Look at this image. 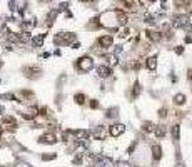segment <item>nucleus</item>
<instances>
[{
    "label": "nucleus",
    "instance_id": "nucleus-1",
    "mask_svg": "<svg viewBox=\"0 0 192 167\" xmlns=\"http://www.w3.org/2000/svg\"><path fill=\"white\" fill-rule=\"evenodd\" d=\"M75 65H77V69H80L82 72H87V70H90V69H92L94 60L90 59V57H82V59L77 60Z\"/></svg>",
    "mask_w": 192,
    "mask_h": 167
},
{
    "label": "nucleus",
    "instance_id": "nucleus-2",
    "mask_svg": "<svg viewBox=\"0 0 192 167\" xmlns=\"http://www.w3.org/2000/svg\"><path fill=\"white\" fill-rule=\"evenodd\" d=\"M110 136L112 137H119V136H122V134L125 132V125L124 124H115V125H112V127H110Z\"/></svg>",
    "mask_w": 192,
    "mask_h": 167
},
{
    "label": "nucleus",
    "instance_id": "nucleus-3",
    "mask_svg": "<svg viewBox=\"0 0 192 167\" xmlns=\"http://www.w3.org/2000/svg\"><path fill=\"white\" fill-rule=\"evenodd\" d=\"M75 39V35L70 34V32H64V34H59L55 37V44H60V42H72Z\"/></svg>",
    "mask_w": 192,
    "mask_h": 167
},
{
    "label": "nucleus",
    "instance_id": "nucleus-4",
    "mask_svg": "<svg viewBox=\"0 0 192 167\" xmlns=\"http://www.w3.org/2000/svg\"><path fill=\"white\" fill-rule=\"evenodd\" d=\"M2 122H3V127H5V129H10V130L17 129V122H15V119L12 115H5Z\"/></svg>",
    "mask_w": 192,
    "mask_h": 167
},
{
    "label": "nucleus",
    "instance_id": "nucleus-5",
    "mask_svg": "<svg viewBox=\"0 0 192 167\" xmlns=\"http://www.w3.org/2000/svg\"><path fill=\"white\" fill-rule=\"evenodd\" d=\"M187 15H175L172 19V25L174 27H186L187 25Z\"/></svg>",
    "mask_w": 192,
    "mask_h": 167
},
{
    "label": "nucleus",
    "instance_id": "nucleus-6",
    "mask_svg": "<svg viewBox=\"0 0 192 167\" xmlns=\"http://www.w3.org/2000/svg\"><path fill=\"white\" fill-rule=\"evenodd\" d=\"M39 140L42 142V144H55V142H57V137H55L52 132H47V134H44V136H40Z\"/></svg>",
    "mask_w": 192,
    "mask_h": 167
},
{
    "label": "nucleus",
    "instance_id": "nucleus-7",
    "mask_svg": "<svg viewBox=\"0 0 192 167\" xmlns=\"http://www.w3.org/2000/svg\"><path fill=\"white\" fill-rule=\"evenodd\" d=\"M112 42H114V39H112V35H104V37H100L99 39V44L104 48H107V47H112Z\"/></svg>",
    "mask_w": 192,
    "mask_h": 167
},
{
    "label": "nucleus",
    "instance_id": "nucleus-8",
    "mask_svg": "<svg viewBox=\"0 0 192 167\" xmlns=\"http://www.w3.org/2000/svg\"><path fill=\"white\" fill-rule=\"evenodd\" d=\"M23 72H25L27 77H35L37 74H40V69L39 67H25Z\"/></svg>",
    "mask_w": 192,
    "mask_h": 167
},
{
    "label": "nucleus",
    "instance_id": "nucleus-9",
    "mask_svg": "<svg viewBox=\"0 0 192 167\" xmlns=\"http://www.w3.org/2000/svg\"><path fill=\"white\" fill-rule=\"evenodd\" d=\"M97 74H99L100 77H104V79H105V77H109L110 74H112V70H110L109 67H105V65H100V67L97 69Z\"/></svg>",
    "mask_w": 192,
    "mask_h": 167
},
{
    "label": "nucleus",
    "instance_id": "nucleus-10",
    "mask_svg": "<svg viewBox=\"0 0 192 167\" xmlns=\"http://www.w3.org/2000/svg\"><path fill=\"white\" fill-rule=\"evenodd\" d=\"M147 35H149V39L154 40V42H159V40L162 39V34L161 32H156V30H147Z\"/></svg>",
    "mask_w": 192,
    "mask_h": 167
},
{
    "label": "nucleus",
    "instance_id": "nucleus-11",
    "mask_svg": "<svg viewBox=\"0 0 192 167\" xmlns=\"http://www.w3.org/2000/svg\"><path fill=\"white\" fill-rule=\"evenodd\" d=\"M44 40H45V34H40V35L32 39V44H34V47H42Z\"/></svg>",
    "mask_w": 192,
    "mask_h": 167
},
{
    "label": "nucleus",
    "instance_id": "nucleus-12",
    "mask_svg": "<svg viewBox=\"0 0 192 167\" xmlns=\"http://www.w3.org/2000/svg\"><path fill=\"white\" fill-rule=\"evenodd\" d=\"M72 136H75L79 140H85L89 137V132H87V130H73Z\"/></svg>",
    "mask_w": 192,
    "mask_h": 167
},
{
    "label": "nucleus",
    "instance_id": "nucleus-13",
    "mask_svg": "<svg viewBox=\"0 0 192 167\" xmlns=\"http://www.w3.org/2000/svg\"><path fill=\"white\" fill-rule=\"evenodd\" d=\"M154 132H156L157 137H164L167 134V129H165V125H156V127H154Z\"/></svg>",
    "mask_w": 192,
    "mask_h": 167
},
{
    "label": "nucleus",
    "instance_id": "nucleus-14",
    "mask_svg": "<svg viewBox=\"0 0 192 167\" xmlns=\"http://www.w3.org/2000/svg\"><path fill=\"white\" fill-rule=\"evenodd\" d=\"M157 67V57H149L147 59V69L149 70H156Z\"/></svg>",
    "mask_w": 192,
    "mask_h": 167
},
{
    "label": "nucleus",
    "instance_id": "nucleus-15",
    "mask_svg": "<svg viewBox=\"0 0 192 167\" xmlns=\"http://www.w3.org/2000/svg\"><path fill=\"white\" fill-rule=\"evenodd\" d=\"M152 157L156 159V161H159V159L162 157V150L159 145H152Z\"/></svg>",
    "mask_w": 192,
    "mask_h": 167
},
{
    "label": "nucleus",
    "instance_id": "nucleus-16",
    "mask_svg": "<svg viewBox=\"0 0 192 167\" xmlns=\"http://www.w3.org/2000/svg\"><path fill=\"white\" fill-rule=\"evenodd\" d=\"M174 102L177 104V105H182V104H186V95H184V94H177V95L174 97Z\"/></svg>",
    "mask_w": 192,
    "mask_h": 167
},
{
    "label": "nucleus",
    "instance_id": "nucleus-17",
    "mask_svg": "<svg viewBox=\"0 0 192 167\" xmlns=\"http://www.w3.org/2000/svg\"><path fill=\"white\" fill-rule=\"evenodd\" d=\"M94 137H95L97 140H102V139H104V137H105V130L99 127V129L95 130V132H94Z\"/></svg>",
    "mask_w": 192,
    "mask_h": 167
},
{
    "label": "nucleus",
    "instance_id": "nucleus-18",
    "mask_svg": "<svg viewBox=\"0 0 192 167\" xmlns=\"http://www.w3.org/2000/svg\"><path fill=\"white\" fill-rule=\"evenodd\" d=\"M140 90H142L140 84H139V82H136V84H134V90H132V97H134V99H137V97H139V94H140Z\"/></svg>",
    "mask_w": 192,
    "mask_h": 167
},
{
    "label": "nucleus",
    "instance_id": "nucleus-19",
    "mask_svg": "<svg viewBox=\"0 0 192 167\" xmlns=\"http://www.w3.org/2000/svg\"><path fill=\"white\" fill-rule=\"evenodd\" d=\"M172 137H174V140H179V137H181V127L179 125L172 127Z\"/></svg>",
    "mask_w": 192,
    "mask_h": 167
},
{
    "label": "nucleus",
    "instance_id": "nucleus-20",
    "mask_svg": "<svg viewBox=\"0 0 192 167\" xmlns=\"http://www.w3.org/2000/svg\"><path fill=\"white\" fill-rule=\"evenodd\" d=\"M115 15H117V19H119L120 23H127V15H125L124 12H115Z\"/></svg>",
    "mask_w": 192,
    "mask_h": 167
},
{
    "label": "nucleus",
    "instance_id": "nucleus-21",
    "mask_svg": "<svg viewBox=\"0 0 192 167\" xmlns=\"http://www.w3.org/2000/svg\"><path fill=\"white\" fill-rule=\"evenodd\" d=\"M142 130H144V132H150V130H154V124H152V122H144V124H142Z\"/></svg>",
    "mask_w": 192,
    "mask_h": 167
},
{
    "label": "nucleus",
    "instance_id": "nucleus-22",
    "mask_svg": "<svg viewBox=\"0 0 192 167\" xmlns=\"http://www.w3.org/2000/svg\"><path fill=\"white\" fill-rule=\"evenodd\" d=\"M75 102L80 104V105L85 102V95H84V94H77V95H75Z\"/></svg>",
    "mask_w": 192,
    "mask_h": 167
},
{
    "label": "nucleus",
    "instance_id": "nucleus-23",
    "mask_svg": "<svg viewBox=\"0 0 192 167\" xmlns=\"http://www.w3.org/2000/svg\"><path fill=\"white\" fill-rule=\"evenodd\" d=\"M55 157H57L55 154H44V156H42V159H44V161H54Z\"/></svg>",
    "mask_w": 192,
    "mask_h": 167
},
{
    "label": "nucleus",
    "instance_id": "nucleus-24",
    "mask_svg": "<svg viewBox=\"0 0 192 167\" xmlns=\"http://www.w3.org/2000/svg\"><path fill=\"white\" fill-rule=\"evenodd\" d=\"M186 42H187V44H192V25L189 27V35L186 37Z\"/></svg>",
    "mask_w": 192,
    "mask_h": 167
},
{
    "label": "nucleus",
    "instance_id": "nucleus-25",
    "mask_svg": "<svg viewBox=\"0 0 192 167\" xmlns=\"http://www.w3.org/2000/svg\"><path fill=\"white\" fill-rule=\"evenodd\" d=\"M114 115H117V109H109V111H107V117H114Z\"/></svg>",
    "mask_w": 192,
    "mask_h": 167
},
{
    "label": "nucleus",
    "instance_id": "nucleus-26",
    "mask_svg": "<svg viewBox=\"0 0 192 167\" xmlns=\"http://www.w3.org/2000/svg\"><path fill=\"white\" fill-rule=\"evenodd\" d=\"M2 99H9V100H15V95H14V94H5V95H2Z\"/></svg>",
    "mask_w": 192,
    "mask_h": 167
},
{
    "label": "nucleus",
    "instance_id": "nucleus-27",
    "mask_svg": "<svg viewBox=\"0 0 192 167\" xmlns=\"http://www.w3.org/2000/svg\"><path fill=\"white\" fill-rule=\"evenodd\" d=\"M117 167H130L129 162H124V161H119L117 162Z\"/></svg>",
    "mask_w": 192,
    "mask_h": 167
},
{
    "label": "nucleus",
    "instance_id": "nucleus-28",
    "mask_svg": "<svg viewBox=\"0 0 192 167\" xmlns=\"http://www.w3.org/2000/svg\"><path fill=\"white\" fill-rule=\"evenodd\" d=\"M82 162V156H75L73 157V164H80Z\"/></svg>",
    "mask_w": 192,
    "mask_h": 167
},
{
    "label": "nucleus",
    "instance_id": "nucleus-29",
    "mask_svg": "<svg viewBox=\"0 0 192 167\" xmlns=\"http://www.w3.org/2000/svg\"><path fill=\"white\" fill-rule=\"evenodd\" d=\"M165 115H167V111H165V109H161V111H159V117H162V119H164Z\"/></svg>",
    "mask_w": 192,
    "mask_h": 167
},
{
    "label": "nucleus",
    "instance_id": "nucleus-30",
    "mask_svg": "<svg viewBox=\"0 0 192 167\" xmlns=\"http://www.w3.org/2000/svg\"><path fill=\"white\" fill-rule=\"evenodd\" d=\"M127 34H129V28H124V30H122L119 35H120V37H127Z\"/></svg>",
    "mask_w": 192,
    "mask_h": 167
},
{
    "label": "nucleus",
    "instance_id": "nucleus-31",
    "mask_svg": "<svg viewBox=\"0 0 192 167\" xmlns=\"http://www.w3.org/2000/svg\"><path fill=\"white\" fill-rule=\"evenodd\" d=\"M90 107H92V109H97V107H99V102H97V100H92V102H90Z\"/></svg>",
    "mask_w": 192,
    "mask_h": 167
},
{
    "label": "nucleus",
    "instance_id": "nucleus-32",
    "mask_svg": "<svg viewBox=\"0 0 192 167\" xmlns=\"http://www.w3.org/2000/svg\"><path fill=\"white\" fill-rule=\"evenodd\" d=\"M182 52H184V47H177V48H175V54H179V55H181Z\"/></svg>",
    "mask_w": 192,
    "mask_h": 167
},
{
    "label": "nucleus",
    "instance_id": "nucleus-33",
    "mask_svg": "<svg viewBox=\"0 0 192 167\" xmlns=\"http://www.w3.org/2000/svg\"><path fill=\"white\" fill-rule=\"evenodd\" d=\"M187 77H189V79L192 80V69H189V72H187Z\"/></svg>",
    "mask_w": 192,
    "mask_h": 167
},
{
    "label": "nucleus",
    "instance_id": "nucleus-34",
    "mask_svg": "<svg viewBox=\"0 0 192 167\" xmlns=\"http://www.w3.org/2000/svg\"><path fill=\"white\" fill-rule=\"evenodd\" d=\"M2 114H3V107L0 105V115H2Z\"/></svg>",
    "mask_w": 192,
    "mask_h": 167
},
{
    "label": "nucleus",
    "instance_id": "nucleus-35",
    "mask_svg": "<svg viewBox=\"0 0 192 167\" xmlns=\"http://www.w3.org/2000/svg\"><path fill=\"white\" fill-rule=\"evenodd\" d=\"M3 132V127H2V125H0V134H2Z\"/></svg>",
    "mask_w": 192,
    "mask_h": 167
},
{
    "label": "nucleus",
    "instance_id": "nucleus-36",
    "mask_svg": "<svg viewBox=\"0 0 192 167\" xmlns=\"http://www.w3.org/2000/svg\"><path fill=\"white\" fill-rule=\"evenodd\" d=\"M177 167H184V165H182V164H179V165H177Z\"/></svg>",
    "mask_w": 192,
    "mask_h": 167
},
{
    "label": "nucleus",
    "instance_id": "nucleus-37",
    "mask_svg": "<svg viewBox=\"0 0 192 167\" xmlns=\"http://www.w3.org/2000/svg\"><path fill=\"white\" fill-rule=\"evenodd\" d=\"M0 67H2V62H0Z\"/></svg>",
    "mask_w": 192,
    "mask_h": 167
}]
</instances>
